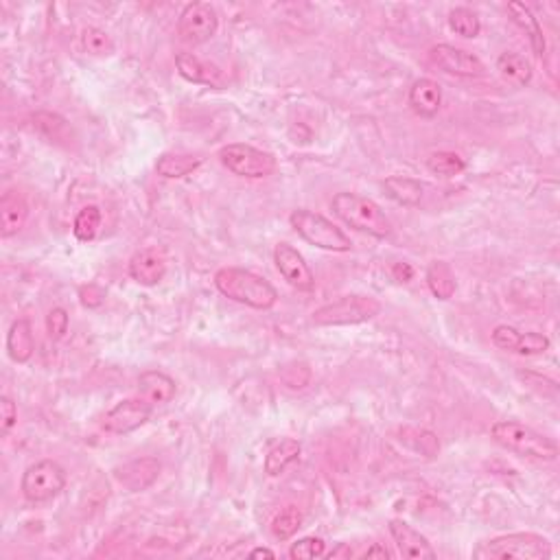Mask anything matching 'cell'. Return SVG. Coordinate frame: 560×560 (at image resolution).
<instances>
[{"instance_id": "40", "label": "cell", "mask_w": 560, "mask_h": 560, "mask_svg": "<svg viewBox=\"0 0 560 560\" xmlns=\"http://www.w3.org/2000/svg\"><path fill=\"white\" fill-rule=\"evenodd\" d=\"M361 558H381V560H387L392 558L390 549H387L386 546H381V543H375L370 549H366L364 554H361Z\"/></svg>"}, {"instance_id": "9", "label": "cell", "mask_w": 560, "mask_h": 560, "mask_svg": "<svg viewBox=\"0 0 560 560\" xmlns=\"http://www.w3.org/2000/svg\"><path fill=\"white\" fill-rule=\"evenodd\" d=\"M219 14L210 3H189L178 18V35L184 44L200 46L217 35Z\"/></svg>"}, {"instance_id": "30", "label": "cell", "mask_w": 560, "mask_h": 560, "mask_svg": "<svg viewBox=\"0 0 560 560\" xmlns=\"http://www.w3.org/2000/svg\"><path fill=\"white\" fill-rule=\"evenodd\" d=\"M300 527H303V512L295 506H287L285 510H280L272 521V534L278 541H289Z\"/></svg>"}, {"instance_id": "16", "label": "cell", "mask_w": 560, "mask_h": 560, "mask_svg": "<svg viewBox=\"0 0 560 560\" xmlns=\"http://www.w3.org/2000/svg\"><path fill=\"white\" fill-rule=\"evenodd\" d=\"M164 274H167V258L155 247L136 252L129 261V276L143 287H155L158 283H163Z\"/></svg>"}, {"instance_id": "6", "label": "cell", "mask_w": 560, "mask_h": 560, "mask_svg": "<svg viewBox=\"0 0 560 560\" xmlns=\"http://www.w3.org/2000/svg\"><path fill=\"white\" fill-rule=\"evenodd\" d=\"M381 303L372 295H341L340 300L324 304L311 313V324L315 326H355L375 320L381 313Z\"/></svg>"}, {"instance_id": "42", "label": "cell", "mask_w": 560, "mask_h": 560, "mask_svg": "<svg viewBox=\"0 0 560 560\" xmlns=\"http://www.w3.org/2000/svg\"><path fill=\"white\" fill-rule=\"evenodd\" d=\"M350 556H352V549L349 546H340L329 554V558H350Z\"/></svg>"}, {"instance_id": "4", "label": "cell", "mask_w": 560, "mask_h": 560, "mask_svg": "<svg viewBox=\"0 0 560 560\" xmlns=\"http://www.w3.org/2000/svg\"><path fill=\"white\" fill-rule=\"evenodd\" d=\"M473 556L484 560H547L552 556V546L541 534L512 532L481 543Z\"/></svg>"}, {"instance_id": "14", "label": "cell", "mask_w": 560, "mask_h": 560, "mask_svg": "<svg viewBox=\"0 0 560 560\" xmlns=\"http://www.w3.org/2000/svg\"><path fill=\"white\" fill-rule=\"evenodd\" d=\"M387 527H390L394 546H397L398 554H401L403 558L434 560L438 556L435 549L432 547V543L427 541V537L420 534L416 527L409 526L407 521H403V518H392V521L387 523Z\"/></svg>"}, {"instance_id": "15", "label": "cell", "mask_w": 560, "mask_h": 560, "mask_svg": "<svg viewBox=\"0 0 560 560\" xmlns=\"http://www.w3.org/2000/svg\"><path fill=\"white\" fill-rule=\"evenodd\" d=\"M175 66L178 72L191 84L209 86V88H224L226 86V75L219 66L210 64V61L200 60L193 53H178L175 55Z\"/></svg>"}, {"instance_id": "12", "label": "cell", "mask_w": 560, "mask_h": 560, "mask_svg": "<svg viewBox=\"0 0 560 560\" xmlns=\"http://www.w3.org/2000/svg\"><path fill=\"white\" fill-rule=\"evenodd\" d=\"M274 263H276L278 274L287 280L289 287L298 289V292H313L315 289V276L311 272L309 263L304 261V257L295 250L289 243H278L274 247Z\"/></svg>"}, {"instance_id": "41", "label": "cell", "mask_w": 560, "mask_h": 560, "mask_svg": "<svg viewBox=\"0 0 560 560\" xmlns=\"http://www.w3.org/2000/svg\"><path fill=\"white\" fill-rule=\"evenodd\" d=\"M250 558H276V554L269 547H254L250 552Z\"/></svg>"}, {"instance_id": "13", "label": "cell", "mask_w": 560, "mask_h": 560, "mask_svg": "<svg viewBox=\"0 0 560 560\" xmlns=\"http://www.w3.org/2000/svg\"><path fill=\"white\" fill-rule=\"evenodd\" d=\"M160 473H163V464L158 458L145 455V458L129 460L118 469H114V480L129 492H145L158 481Z\"/></svg>"}, {"instance_id": "20", "label": "cell", "mask_w": 560, "mask_h": 560, "mask_svg": "<svg viewBox=\"0 0 560 560\" xmlns=\"http://www.w3.org/2000/svg\"><path fill=\"white\" fill-rule=\"evenodd\" d=\"M508 14H510L512 23L527 35L534 55L537 57L546 55V35H543L541 23H538L537 15L532 14V9L527 7L526 3L512 0V3H508Z\"/></svg>"}, {"instance_id": "11", "label": "cell", "mask_w": 560, "mask_h": 560, "mask_svg": "<svg viewBox=\"0 0 560 560\" xmlns=\"http://www.w3.org/2000/svg\"><path fill=\"white\" fill-rule=\"evenodd\" d=\"M152 412L154 406L145 401V398H126V401L117 403V406L106 414L103 429L114 435H127L136 432L143 425H147L149 418H152Z\"/></svg>"}, {"instance_id": "26", "label": "cell", "mask_w": 560, "mask_h": 560, "mask_svg": "<svg viewBox=\"0 0 560 560\" xmlns=\"http://www.w3.org/2000/svg\"><path fill=\"white\" fill-rule=\"evenodd\" d=\"M427 287L434 294V298L438 300H451L453 298L458 283H455V274L451 269L449 263L444 261H434L427 267Z\"/></svg>"}, {"instance_id": "37", "label": "cell", "mask_w": 560, "mask_h": 560, "mask_svg": "<svg viewBox=\"0 0 560 560\" xmlns=\"http://www.w3.org/2000/svg\"><path fill=\"white\" fill-rule=\"evenodd\" d=\"M15 425H18V407L9 397H0V434L3 438H7Z\"/></svg>"}, {"instance_id": "24", "label": "cell", "mask_w": 560, "mask_h": 560, "mask_svg": "<svg viewBox=\"0 0 560 560\" xmlns=\"http://www.w3.org/2000/svg\"><path fill=\"white\" fill-rule=\"evenodd\" d=\"M383 191L392 201L401 206H420L423 201L425 184L414 178H403V175H392L383 182Z\"/></svg>"}, {"instance_id": "39", "label": "cell", "mask_w": 560, "mask_h": 560, "mask_svg": "<svg viewBox=\"0 0 560 560\" xmlns=\"http://www.w3.org/2000/svg\"><path fill=\"white\" fill-rule=\"evenodd\" d=\"M392 276L398 283H409L414 278V267L409 263H394L392 266Z\"/></svg>"}, {"instance_id": "34", "label": "cell", "mask_w": 560, "mask_h": 560, "mask_svg": "<svg viewBox=\"0 0 560 560\" xmlns=\"http://www.w3.org/2000/svg\"><path fill=\"white\" fill-rule=\"evenodd\" d=\"M552 341H549L547 335L537 333V331H530V333H521L518 337V344L515 352L523 357H534V355H543V352L549 350Z\"/></svg>"}, {"instance_id": "8", "label": "cell", "mask_w": 560, "mask_h": 560, "mask_svg": "<svg viewBox=\"0 0 560 560\" xmlns=\"http://www.w3.org/2000/svg\"><path fill=\"white\" fill-rule=\"evenodd\" d=\"M66 489V471L53 460L31 464L20 480V490L29 504H46Z\"/></svg>"}, {"instance_id": "10", "label": "cell", "mask_w": 560, "mask_h": 560, "mask_svg": "<svg viewBox=\"0 0 560 560\" xmlns=\"http://www.w3.org/2000/svg\"><path fill=\"white\" fill-rule=\"evenodd\" d=\"M429 61L447 75L462 77V79H475V77L484 75V64H481L480 57L453 44L432 46L429 49Z\"/></svg>"}, {"instance_id": "25", "label": "cell", "mask_w": 560, "mask_h": 560, "mask_svg": "<svg viewBox=\"0 0 560 560\" xmlns=\"http://www.w3.org/2000/svg\"><path fill=\"white\" fill-rule=\"evenodd\" d=\"M497 70H499V75L504 77L508 84H512L515 88H526L532 81V64L526 57L512 53V51L499 55Z\"/></svg>"}, {"instance_id": "31", "label": "cell", "mask_w": 560, "mask_h": 560, "mask_svg": "<svg viewBox=\"0 0 560 560\" xmlns=\"http://www.w3.org/2000/svg\"><path fill=\"white\" fill-rule=\"evenodd\" d=\"M81 49L88 55L107 57L114 53V40L98 27H86L81 31Z\"/></svg>"}, {"instance_id": "27", "label": "cell", "mask_w": 560, "mask_h": 560, "mask_svg": "<svg viewBox=\"0 0 560 560\" xmlns=\"http://www.w3.org/2000/svg\"><path fill=\"white\" fill-rule=\"evenodd\" d=\"M101 210L98 206H86L77 212L75 221H72V235L79 238L81 243L95 241L98 235V228H101Z\"/></svg>"}, {"instance_id": "32", "label": "cell", "mask_w": 560, "mask_h": 560, "mask_svg": "<svg viewBox=\"0 0 560 560\" xmlns=\"http://www.w3.org/2000/svg\"><path fill=\"white\" fill-rule=\"evenodd\" d=\"M33 127L38 129L40 134H44L49 140H55V143H60V140H64L66 136H69L70 127L69 123L64 121L61 117H57V114H51V112H38L33 117Z\"/></svg>"}, {"instance_id": "1", "label": "cell", "mask_w": 560, "mask_h": 560, "mask_svg": "<svg viewBox=\"0 0 560 560\" xmlns=\"http://www.w3.org/2000/svg\"><path fill=\"white\" fill-rule=\"evenodd\" d=\"M215 287L221 295L250 309L276 307L278 292L269 280L243 267H224L215 274Z\"/></svg>"}, {"instance_id": "35", "label": "cell", "mask_w": 560, "mask_h": 560, "mask_svg": "<svg viewBox=\"0 0 560 560\" xmlns=\"http://www.w3.org/2000/svg\"><path fill=\"white\" fill-rule=\"evenodd\" d=\"M69 324H70L69 311L64 307L51 309L49 315H46V333H49L51 340L60 341L61 337L69 333Z\"/></svg>"}, {"instance_id": "19", "label": "cell", "mask_w": 560, "mask_h": 560, "mask_svg": "<svg viewBox=\"0 0 560 560\" xmlns=\"http://www.w3.org/2000/svg\"><path fill=\"white\" fill-rule=\"evenodd\" d=\"M29 206L18 191H7L0 200V237L12 238L27 224Z\"/></svg>"}, {"instance_id": "38", "label": "cell", "mask_w": 560, "mask_h": 560, "mask_svg": "<svg viewBox=\"0 0 560 560\" xmlns=\"http://www.w3.org/2000/svg\"><path fill=\"white\" fill-rule=\"evenodd\" d=\"M79 303L86 309H98L106 303V289H101L95 283L84 285V287H79Z\"/></svg>"}, {"instance_id": "22", "label": "cell", "mask_w": 560, "mask_h": 560, "mask_svg": "<svg viewBox=\"0 0 560 560\" xmlns=\"http://www.w3.org/2000/svg\"><path fill=\"white\" fill-rule=\"evenodd\" d=\"M303 455V444L294 438H283L267 451L266 455V473L272 477L283 475L294 462H298Z\"/></svg>"}, {"instance_id": "23", "label": "cell", "mask_w": 560, "mask_h": 560, "mask_svg": "<svg viewBox=\"0 0 560 560\" xmlns=\"http://www.w3.org/2000/svg\"><path fill=\"white\" fill-rule=\"evenodd\" d=\"M204 158L200 155H191V154H163L155 163V171L158 175L167 180H180L186 178V175L195 173L197 169L201 167Z\"/></svg>"}, {"instance_id": "17", "label": "cell", "mask_w": 560, "mask_h": 560, "mask_svg": "<svg viewBox=\"0 0 560 560\" xmlns=\"http://www.w3.org/2000/svg\"><path fill=\"white\" fill-rule=\"evenodd\" d=\"M407 103L420 118H435L440 107H443V88H440L438 81L429 79V77L416 79L409 88Z\"/></svg>"}, {"instance_id": "18", "label": "cell", "mask_w": 560, "mask_h": 560, "mask_svg": "<svg viewBox=\"0 0 560 560\" xmlns=\"http://www.w3.org/2000/svg\"><path fill=\"white\" fill-rule=\"evenodd\" d=\"M138 394L152 406H164L171 403L178 394V386L167 372L163 370H145L138 377Z\"/></svg>"}, {"instance_id": "2", "label": "cell", "mask_w": 560, "mask_h": 560, "mask_svg": "<svg viewBox=\"0 0 560 560\" xmlns=\"http://www.w3.org/2000/svg\"><path fill=\"white\" fill-rule=\"evenodd\" d=\"M490 435L499 447L523 458L541 460V462H554L558 458V444L547 435L538 434L537 429L518 423V420H499L490 427Z\"/></svg>"}, {"instance_id": "28", "label": "cell", "mask_w": 560, "mask_h": 560, "mask_svg": "<svg viewBox=\"0 0 560 560\" xmlns=\"http://www.w3.org/2000/svg\"><path fill=\"white\" fill-rule=\"evenodd\" d=\"M427 169L440 178H453L466 169V160L455 152H435L427 158Z\"/></svg>"}, {"instance_id": "33", "label": "cell", "mask_w": 560, "mask_h": 560, "mask_svg": "<svg viewBox=\"0 0 560 560\" xmlns=\"http://www.w3.org/2000/svg\"><path fill=\"white\" fill-rule=\"evenodd\" d=\"M326 554V543L318 537H304L300 541L292 543L289 547V558L294 560H313Z\"/></svg>"}, {"instance_id": "36", "label": "cell", "mask_w": 560, "mask_h": 560, "mask_svg": "<svg viewBox=\"0 0 560 560\" xmlns=\"http://www.w3.org/2000/svg\"><path fill=\"white\" fill-rule=\"evenodd\" d=\"M518 337H521V333H518L515 326L499 324V326H495V331H492V344H495L499 350L515 352L517 344H518Z\"/></svg>"}, {"instance_id": "7", "label": "cell", "mask_w": 560, "mask_h": 560, "mask_svg": "<svg viewBox=\"0 0 560 560\" xmlns=\"http://www.w3.org/2000/svg\"><path fill=\"white\" fill-rule=\"evenodd\" d=\"M217 158L232 175L247 180H261L276 171V158L263 149L246 143H230L217 152Z\"/></svg>"}, {"instance_id": "29", "label": "cell", "mask_w": 560, "mask_h": 560, "mask_svg": "<svg viewBox=\"0 0 560 560\" xmlns=\"http://www.w3.org/2000/svg\"><path fill=\"white\" fill-rule=\"evenodd\" d=\"M449 27H451V31H455V33L462 35V38H469V40H473L481 33L480 15H477L473 9H469V7L451 9Z\"/></svg>"}, {"instance_id": "5", "label": "cell", "mask_w": 560, "mask_h": 560, "mask_svg": "<svg viewBox=\"0 0 560 560\" xmlns=\"http://www.w3.org/2000/svg\"><path fill=\"white\" fill-rule=\"evenodd\" d=\"M289 224L295 230V235L309 243V246L320 247L326 252H350L352 241L341 228H337L333 221L326 219L324 215L313 210H294L289 215Z\"/></svg>"}, {"instance_id": "3", "label": "cell", "mask_w": 560, "mask_h": 560, "mask_svg": "<svg viewBox=\"0 0 560 560\" xmlns=\"http://www.w3.org/2000/svg\"><path fill=\"white\" fill-rule=\"evenodd\" d=\"M331 209L346 226L364 232L375 238H387L392 235V221L377 201L357 193H337L331 201Z\"/></svg>"}, {"instance_id": "21", "label": "cell", "mask_w": 560, "mask_h": 560, "mask_svg": "<svg viewBox=\"0 0 560 560\" xmlns=\"http://www.w3.org/2000/svg\"><path fill=\"white\" fill-rule=\"evenodd\" d=\"M35 352V340L33 329L27 318H20L9 326L7 333V355L12 357L15 364H27Z\"/></svg>"}]
</instances>
